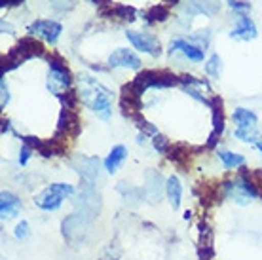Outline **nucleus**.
Masks as SVG:
<instances>
[{"label":"nucleus","instance_id":"22","mask_svg":"<svg viewBox=\"0 0 262 260\" xmlns=\"http://www.w3.org/2000/svg\"><path fill=\"white\" fill-rule=\"evenodd\" d=\"M13 234H15L17 240H27V237H29V224H27L25 221L19 222V224L15 226V232H13Z\"/></svg>","mask_w":262,"mask_h":260},{"label":"nucleus","instance_id":"8","mask_svg":"<svg viewBox=\"0 0 262 260\" xmlns=\"http://www.w3.org/2000/svg\"><path fill=\"white\" fill-rule=\"evenodd\" d=\"M108 67L112 69H141V59L127 48H120L108 55Z\"/></svg>","mask_w":262,"mask_h":260},{"label":"nucleus","instance_id":"6","mask_svg":"<svg viewBox=\"0 0 262 260\" xmlns=\"http://www.w3.org/2000/svg\"><path fill=\"white\" fill-rule=\"evenodd\" d=\"M29 33L44 38L50 44H55L59 40L61 33H63V27H61V23H57V21L53 19H36L34 23H31Z\"/></svg>","mask_w":262,"mask_h":260},{"label":"nucleus","instance_id":"2","mask_svg":"<svg viewBox=\"0 0 262 260\" xmlns=\"http://www.w3.org/2000/svg\"><path fill=\"white\" fill-rule=\"evenodd\" d=\"M72 194H74L72 184L55 182V184L42 190V192L34 198V203H36V207H40L42 211H57V209L63 205V202H65L67 198H71Z\"/></svg>","mask_w":262,"mask_h":260},{"label":"nucleus","instance_id":"26","mask_svg":"<svg viewBox=\"0 0 262 260\" xmlns=\"http://www.w3.org/2000/svg\"><path fill=\"white\" fill-rule=\"evenodd\" d=\"M230 8L234 10H251L249 2H242V0H230Z\"/></svg>","mask_w":262,"mask_h":260},{"label":"nucleus","instance_id":"28","mask_svg":"<svg viewBox=\"0 0 262 260\" xmlns=\"http://www.w3.org/2000/svg\"><path fill=\"white\" fill-rule=\"evenodd\" d=\"M256 148H258V150H260V152H262V137L260 135H258V139H256Z\"/></svg>","mask_w":262,"mask_h":260},{"label":"nucleus","instance_id":"17","mask_svg":"<svg viewBox=\"0 0 262 260\" xmlns=\"http://www.w3.org/2000/svg\"><path fill=\"white\" fill-rule=\"evenodd\" d=\"M213 133L221 137L224 129V112H223V104H221V99H213Z\"/></svg>","mask_w":262,"mask_h":260},{"label":"nucleus","instance_id":"11","mask_svg":"<svg viewBox=\"0 0 262 260\" xmlns=\"http://www.w3.org/2000/svg\"><path fill=\"white\" fill-rule=\"evenodd\" d=\"M21 209V200L12 192H2L0 194V215L2 219H13L17 216Z\"/></svg>","mask_w":262,"mask_h":260},{"label":"nucleus","instance_id":"21","mask_svg":"<svg viewBox=\"0 0 262 260\" xmlns=\"http://www.w3.org/2000/svg\"><path fill=\"white\" fill-rule=\"evenodd\" d=\"M234 135H236L239 141H243V143H253V144H255L256 139H258L256 131H249V129H236Z\"/></svg>","mask_w":262,"mask_h":260},{"label":"nucleus","instance_id":"24","mask_svg":"<svg viewBox=\"0 0 262 260\" xmlns=\"http://www.w3.org/2000/svg\"><path fill=\"white\" fill-rule=\"evenodd\" d=\"M31 146H29V144H23V146H21V152H19V163L21 165H25L27 162H29V158H31Z\"/></svg>","mask_w":262,"mask_h":260},{"label":"nucleus","instance_id":"25","mask_svg":"<svg viewBox=\"0 0 262 260\" xmlns=\"http://www.w3.org/2000/svg\"><path fill=\"white\" fill-rule=\"evenodd\" d=\"M0 90H2V101H0V104H2V109H4V106L10 103V91H8L6 80H2V82H0Z\"/></svg>","mask_w":262,"mask_h":260},{"label":"nucleus","instance_id":"1","mask_svg":"<svg viewBox=\"0 0 262 260\" xmlns=\"http://www.w3.org/2000/svg\"><path fill=\"white\" fill-rule=\"evenodd\" d=\"M80 88H82V103L88 104L101 120H108L112 112V93L101 85L95 78L82 74L80 76Z\"/></svg>","mask_w":262,"mask_h":260},{"label":"nucleus","instance_id":"10","mask_svg":"<svg viewBox=\"0 0 262 260\" xmlns=\"http://www.w3.org/2000/svg\"><path fill=\"white\" fill-rule=\"evenodd\" d=\"M256 25L255 21L247 17L245 13H242L239 17H237V25L232 29V33L230 36L234 40H243V42H249V40H255L256 38Z\"/></svg>","mask_w":262,"mask_h":260},{"label":"nucleus","instance_id":"20","mask_svg":"<svg viewBox=\"0 0 262 260\" xmlns=\"http://www.w3.org/2000/svg\"><path fill=\"white\" fill-rule=\"evenodd\" d=\"M167 17H169V10L164 6H154L146 13V19L148 21H165Z\"/></svg>","mask_w":262,"mask_h":260},{"label":"nucleus","instance_id":"16","mask_svg":"<svg viewBox=\"0 0 262 260\" xmlns=\"http://www.w3.org/2000/svg\"><path fill=\"white\" fill-rule=\"evenodd\" d=\"M200 254L203 260H207L213 254V232L207 226L202 228V234H200Z\"/></svg>","mask_w":262,"mask_h":260},{"label":"nucleus","instance_id":"19","mask_svg":"<svg viewBox=\"0 0 262 260\" xmlns=\"http://www.w3.org/2000/svg\"><path fill=\"white\" fill-rule=\"evenodd\" d=\"M205 72L209 74L211 78H219L221 76V72H223V61H221V57L219 55H211L209 61L205 63Z\"/></svg>","mask_w":262,"mask_h":260},{"label":"nucleus","instance_id":"7","mask_svg":"<svg viewBox=\"0 0 262 260\" xmlns=\"http://www.w3.org/2000/svg\"><path fill=\"white\" fill-rule=\"evenodd\" d=\"M179 84H183L184 91H186L190 97H194L196 101H200V103H205L211 106V103H213L215 97H209V85H207L205 80H198V78H194V76H183V78H179Z\"/></svg>","mask_w":262,"mask_h":260},{"label":"nucleus","instance_id":"23","mask_svg":"<svg viewBox=\"0 0 262 260\" xmlns=\"http://www.w3.org/2000/svg\"><path fill=\"white\" fill-rule=\"evenodd\" d=\"M154 148L158 150V152H165L167 150V146H169V143H167V139L165 137H162V135H154Z\"/></svg>","mask_w":262,"mask_h":260},{"label":"nucleus","instance_id":"12","mask_svg":"<svg viewBox=\"0 0 262 260\" xmlns=\"http://www.w3.org/2000/svg\"><path fill=\"white\" fill-rule=\"evenodd\" d=\"M234 122H236V129H249V131H256V124H258V118L253 111L249 109H243V106H237L234 114Z\"/></svg>","mask_w":262,"mask_h":260},{"label":"nucleus","instance_id":"27","mask_svg":"<svg viewBox=\"0 0 262 260\" xmlns=\"http://www.w3.org/2000/svg\"><path fill=\"white\" fill-rule=\"evenodd\" d=\"M21 0H2V6H12V4H19Z\"/></svg>","mask_w":262,"mask_h":260},{"label":"nucleus","instance_id":"15","mask_svg":"<svg viewBox=\"0 0 262 260\" xmlns=\"http://www.w3.org/2000/svg\"><path fill=\"white\" fill-rule=\"evenodd\" d=\"M219 10L216 0H190L186 4V12L188 13H205V15H213Z\"/></svg>","mask_w":262,"mask_h":260},{"label":"nucleus","instance_id":"9","mask_svg":"<svg viewBox=\"0 0 262 260\" xmlns=\"http://www.w3.org/2000/svg\"><path fill=\"white\" fill-rule=\"evenodd\" d=\"M169 52H181L184 55V57H188L190 61H196V63H200V61H203V57H205V50L203 48H200L198 44H194V42H190V40H184V38H175L173 42L169 44Z\"/></svg>","mask_w":262,"mask_h":260},{"label":"nucleus","instance_id":"14","mask_svg":"<svg viewBox=\"0 0 262 260\" xmlns=\"http://www.w3.org/2000/svg\"><path fill=\"white\" fill-rule=\"evenodd\" d=\"M165 194H167L171 207L179 209V205H181V196H183V186H181L177 177H169L167 179V182H165Z\"/></svg>","mask_w":262,"mask_h":260},{"label":"nucleus","instance_id":"29","mask_svg":"<svg viewBox=\"0 0 262 260\" xmlns=\"http://www.w3.org/2000/svg\"><path fill=\"white\" fill-rule=\"evenodd\" d=\"M167 2H173V4H175V2H177V0H167Z\"/></svg>","mask_w":262,"mask_h":260},{"label":"nucleus","instance_id":"3","mask_svg":"<svg viewBox=\"0 0 262 260\" xmlns=\"http://www.w3.org/2000/svg\"><path fill=\"white\" fill-rule=\"evenodd\" d=\"M224 194H226V198H230L234 203H237V205H247V203H251V200H253L258 192H256L255 184H253L247 177H242V179H237V181L226 182V184H224Z\"/></svg>","mask_w":262,"mask_h":260},{"label":"nucleus","instance_id":"13","mask_svg":"<svg viewBox=\"0 0 262 260\" xmlns=\"http://www.w3.org/2000/svg\"><path fill=\"white\" fill-rule=\"evenodd\" d=\"M125 158H127V148H125L124 144H116V146H114V148L108 152V156L105 158V169H106V173L114 175V173L118 171L120 165L125 162Z\"/></svg>","mask_w":262,"mask_h":260},{"label":"nucleus","instance_id":"5","mask_svg":"<svg viewBox=\"0 0 262 260\" xmlns=\"http://www.w3.org/2000/svg\"><path fill=\"white\" fill-rule=\"evenodd\" d=\"M127 40H129L133 48H137L139 52L148 53L152 57H158L162 48H160V40L150 33H139V31H127L125 33Z\"/></svg>","mask_w":262,"mask_h":260},{"label":"nucleus","instance_id":"4","mask_svg":"<svg viewBox=\"0 0 262 260\" xmlns=\"http://www.w3.org/2000/svg\"><path fill=\"white\" fill-rule=\"evenodd\" d=\"M69 88H71V74H69V69H67L61 61L57 59H50V76H48V90L63 97L65 93H69Z\"/></svg>","mask_w":262,"mask_h":260},{"label":"nucleus","instance_id":"18","mask_svg":"<svg viewBox=\"0 0 262 260\" xmlns=\"http://www.w3.org/2000/svg\"><path fill=\"white\" fill-rule=\"evenodd\" d=\"M219 158L224 163V167H228V169H237L245 163V158L239 156V154H234V152H228V150H221Z\"/></svg>","mask_w":262,"mask_h":260}]
</instances>
